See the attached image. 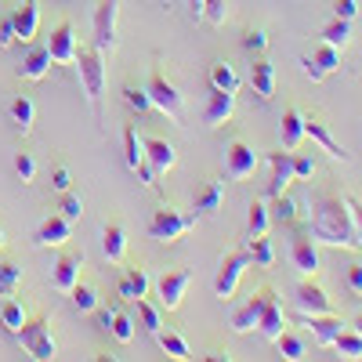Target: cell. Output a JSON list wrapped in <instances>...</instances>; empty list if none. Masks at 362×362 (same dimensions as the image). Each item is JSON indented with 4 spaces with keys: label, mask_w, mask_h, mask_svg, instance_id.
<instances>
[{
    "label": "cell",
    "mask_w": 362,
    "mask_h": 362,
    "mask_svg": "<svg viewBox=\"0 0 362 362\" xmlns=\"http://www.w3.org/2000/svg\"><path fill=\"white\" fill-rule=\"evenodd\" d=\"M308 232L326 247H358V232H355V218L348 196L337 192H319L312 199V218H308Z\"/></svg>",
    "instance_id": "cell-1"
},
{
    "label": "cell",
    "mask_w": 362,
    "mask_h": 362,
    "mask_svg": "<svg viewBox=\"0 0 362 362\" xmlns=\"http://www.w3.org/2000/svg\"><path fill=\"white\" fill-rule=\"evenodd\" d=\"M15 337H18V344L25 348V355H29V358L51 362V358L58 355V341H54V334H51V322H47V315L25 319V326L18 329Z\"/></svg>",
    "instance_id": "cell-2"
},
{
    "label": "cell",
    "mask_w": 362,
    "mask_h": 362,
    "mask_svg": "<svg viewBox=\"0 0 362 362\" xmlns=\"http://www.w3.org/2000/svg\"><path fill=\"white\" fill-rule=\"evenodd\" d=\"M105 51L98 47H76V69H80V83H83V95L87 102L98 109V98L105 90Z\"/></svg>",
    "instance_id": "cell-3"
},
{
    "label": "cell",
    "mask_w": 362,
    "mask_h": 362,
    "mask_svg": "<svg viewBox=\"0 0 362 362\" xmlns=\"http://www.w3.org/2000/svg\"><path fill=\"white\" fill-rule=\"evenodd\" d=\"M148 98H153V109H160L170 124L185 127V98H181V90L174 80H167L163 73H153V80H148Z\"/></svg>",
    "instance_id": "cell-4"
},
{
    "label": "cell",
    "mask_w": 362,
    "mask_h": 362,
    "mask_svg": "<svg viewBox=\"0 0 362 362\" xmlns=\"http://www.w3.org/2000/svg\"><path fill=\"white\" fill-rule=\"evenodd\" d=\"M189 228H196V214H185V210H174V206H160L153 221H148V235L160 239V243H177Z\"/></svg>",
    "instance_id": "cell-5"
},
{
    "label": "cell",
    "mask_w": 362,
    "mask_h": 362,
    "mask_svg": "<svg viewBox=\"0 0 362 362\" xmlns=\"http://www.w3.org/2000/svg\"><path fill=\"white\" fill-rule=\"evenodd\" d=\"M247 264H250L247 250H232V254H225V257H221L218 276H214V297H218V300H232V293H235L239 279H243Z\"/></svg>",
    "instance_id": "cell-6"
},
{
    "label": "cell",
    "mask_w": 362,
    "mask_h": 362,
    "mask_svg": "<svg viewBox=\"0 0 362 362\" xmlns=\"http://www.w3.org/2000/svg\"><path fill=\"white\" fill-rule=\"evenodd\" d=\"M192 283V272L189 268H167L163 276L156 279V293H160V305L167 312H174L181 300H185V290Z\"/></svg>",
    "instance_id": "cell-7"
},
{
    "label": "cell",
    "mask_w": 362,
    "mask_h": 362,
    "mask_svg": "<svg viewBox=\"0 0 362 362\" xmlns=\"http://www.w3.org/2000/svg\"><path fill=\"white\" fill-rule=\"evenodd\" d=\"M293 305L300 315H322V312H334V300H329V293L308 276L305 283H297L293 290Z\"/></svg>",
    "instance_id": "cell-8"
},
{
    "label": "cell",
    "mask_w": 362,
    "mask_h": 362,
    "mask_svg": "<svg viewBox=\"0 0 362 362\" xmlns=\"http://www.w3.org/2000/svg\"><path fill=\"white\" fill-rule=\"evenodd\" d=\"M290 261H293L297 272L315 276V272L322 268V261H319V239H315L312 232H297V235L290 239Z\"/></svg>",
    "instance_id": "cell-9"
},
{
    "label": "cell",
    "mask_w": 362,
    "mask_h": 362,
    "mask_svg": "<svg viewBox=\"0 0 362 362\" xmlns=\"http://www.w3.org/2000/svg\"><path fill=\"white\" fill-rule=\"evenodd\" d=\"M116 18H119V0H98V8H95V47L98 51L116 47Z\"/></svg>",
    "instance_id": "cell-10"
},
{
    "label": "cell",
    "mask_w": 362,
    "mask_h": 362,
    "mask_svg": "<svg viewBox=\"0 0 362 362\" xmlns=\"http://www.w3.org/2000/svg\"><path fill=\"white\" fill-rule=\"evenodd\" d=\"M76 47H80V37H76L73 22H58V25L51 29V40H47L51 62H58V66H73V62H76Z\"/></svg>",
    "instance_id": "cell-11"
},
{
    "label": "cell",
    "mask_w": 362,
    "mask_h": 362,
    "mask_svg": "<svg viewBox=\"0 0 362 362\" xmlns=\"http://www.w3.org/2000/svg\"><path fill=\"white\" fill-rule=\"evenodd\" d=\"M300 66H305V73H308V80H312V83H319V80H326L329 73H337V69H341V47L319 44L312 54L300 58Z\"/></svg>",
    "instance_id": "cell-12"
},
{
    "label": "cell",
    "mask_w": 362,
    "mask_h": 362,
    "mask_svg": "<svg viewBox=\"0 0 362 362\" xmlns=\"http://www.w3.org/2000/svg\"><path fill=\"white\" fill-rule=\"evenodd\" d=\"M257 170V153H254V145H247V141H232L228 148H225V174L232 177V181H243V177H250Z\"/></svg>",
    "instance_id": "cell-13"
},
{
    "label": "cell",
    "mask_w": 362,
    "mask_h": 362,
    "mask_svg": "<svg viewBox=\"0 0 362 362\" xmlns=\"http://www.w3.org/2000/svg\"><path fill=\"white\" fill-rule=\"evenodd\" d=\"M8 15H11V25H15V40L29 44V40L37 37V29H40V8H37V0H18Z\"/></svg>",
    "instance_id": "cell-14"
},
{
    "label": "cell",
    "mask_w": 362,
    "mask_h": 362,
    "mask_svg": "<svg viewBox=\"0 0 362 362\" xmlns=\"http://www.w3.org/2000/svg\"><path fill=\"white\" fill-rule=\"evenodd\" d=\"M283 305H279V297L272 286H264V305H261V319H257V329H261V337L264 341H276L283 334Z\"/></svg>",
    "instance_id": "cell-15"
},
{
    "label": "cell",
    "mask_w": 362,
    "mask_h": 362,
    "mask_svg": "<svg viewBox=\"0 0 362 362\" xmlns=\"http://www.w3.org/2000/svg\"><path fill=\"white\" fill-rule=\"evenodd\" d=\"M232 112H235V90H214V87H210V98H206V109H203L206 127L228 124Z\"/></svg>",
    "instance_id": "cell-16"
},
{
    "label": "cell",
    "mask_w": 362,
    "mask_h": 362,
    "mask_svg": "<svg viewBox=\"0 0 362 362\" xmlns=\"http://www.w3.org/2000/svg\"><path fill=\"white\" fill-rule=\"evenodd\" d=\"M73 235V221L69 218H62V214H51L37 232H33V247H62L66 243V239Z\"/></svg>",
    "instance_id": "cell-17"
},
{
    "label": "cell",
    "mask_w": 362,
    "mask_h": 362,
    "mask_svg": "<svg viewBox=\"0 0 362 362\" xmlns=\"http://www.w3.org/2000/svg\"><path fill=\"white\" fill-rule=\"evenodd\" d=\"M268 163H272L268 196L276 199V196H283V192L290 189V181H293V153H290V148H286V153H272V156H268Z\"/></svg>",
    "instance_id": "cell-18"
},
{
    "label": "cell",
    "mask_w": 362,
    "mask_h": 362,
    "mask_svg": "<svg viewBox=\"0 0 362 362\" xmlns=\"http://www.w3.org/2000/svg\"><path fill=\"white\" fill-rule=\"evenodd\" d=\"M80 268H83V254H62L54 261V268H51V283L62 293H69L80 283Z\"/></svg>",
    "instance_id": "cell-19"
},
{
    "label": "cell",
    "mask_w": 362,
    "mask_h": 362,
    "mask_svg": "<svg viewBox=\"0 0 362 362\" xmlns=\"http://www.w3.org/2000/svg\"><path fill=\"white\" fill-rule=\"evenodd\" d=\"M141 141H145V163L153 167L156 174L174 170L177 153H174V145H170V141H163V138H141Z\"/></svg>",
    "instance_id": "cell-20"
},
{
    "label": "cell",
    "mask_w": 362,
    "mask_h": 362,
    "mask_svg": "<svg viewBox=\"0 0 362 362\" xmlns=\"http://www.w3.org/2000/svg\"><path fill=\"white\" fill-rule=\"evenodd\" d=\"M250 87H254V95L261 102H272V95H276V66L268 62V58H254V66H250Z\"/></svg>",
    "instance_id": "cell-21"
},
{
    "label": "cell",
    "mask_w": 362,
    "mask_h": 362,
    "mask_svg": "<svg viewBox=\"0 0 362 362\" xmlns=\"http://www.w3.org/2000/svg\"><path fill=\"white\" fill-rule=\"evenodd\" d=\"M305 326L312 329L315 344H322V348L334 344V341H337V334L344 329V322H341L334 312H322V315H305Z\"/></svg>",
    "instance_id": "cell-22"
},
{
    "label": "cell",
    "mask_w": 362,
    "mask_h": 362,
    "mask_svg": "<svg viewBox=\"0 0 362 362\" xmlns=\"http://www.w3.org/2000/svg\"><path fill=\"white\" fill-rule=\"evenodd\" d=\"M305 134L322 148V153H329L334 160H348V153H344V145H337V138L329 134V127L322 124V119H315V116H305Z\"/></svg>",
    "instance_id": "cell-23"
},
{
    "label": "cell",
    "mask_w": 362,
    "mask_h": 362,
    "mask_svg": "<svg viewBox=\"0 0 362 362\" xmlns=\"http://www.w3.org/2000/svg\"><path fill=\"white\" fill-rule=\"evenodd\" d=\"M51 73V51L47 44L44 47H29L25 58H22V66H18V76L22 80H44Z\"/></svg>",
    "instance_id": "cell-24"
},
{
    "label": "cell",
    "mask_w": 362,
    "mask_h": 362,
    "mask_svg": "<svg viewBox=\"0 0 362 362\" xmlns=\"http://www.w3.org/2000/svg\"><path fill=\"white\" fill-rule=\"evenodd\" d=\"M261 305H264V290H257L250 300L239 312H232L228 326L235 329V334H250V329H257V319H261Z\"/></svg>",
    "instance_id": "cell-25"
},
{
    "label": "cell",
    "mask_w": 362,
    "mask_h": 362,
    "mask_svg": "<svg viewBox=\"0 0 362 362\" xmlns=\"http://www.w3.org/2000/svg\"><path fill=\"white\" fill-rule=\"evenodd\" d=\"M279 138H283V148H290V153H293V148L300 145V138H305V112L290 105V109L283 112V124H279Z\"/></svg>",
    "instance_id": "cell-26"
},
{
    "label": "cell",
    "mask_w": 362,
    "mask_h": 362,
    "mask_svg": "<svg viewBox=\"0 0 362 362\" xmlns=\"http://www.w3.org/2000/svg\"><path fill=\"white\" fill-rule=\"evenodd\" d=\"M145 293H148V272H145L141 264L127 268L124 279H119V297H124V300H138V297H145Z\"/></svg>",
    "instance_id": "cell-27"
},
{
    "label": "cell",
    "mask_w": 362,
    "mask_h": 362,
    "mask_svg": "<svg viewBox=\"0 0 362 362\" xmlns=\"http://www.w3.org/2000/svg\"><path fill=\"white\" fill-rule=\"evenodd\" d=\"M102 250H105L109 261H124V254H127V232H124V225H105L102 228Z\"/></svg>",
    "instance_id": "cell-28"
},
{
    "label": "cell",
    "mask_w": 362,
    "mask_h": 362,
    "mask_svg": "<svg viewBox=\"0 0 362 362\" xmlns=\"http://www.w3.org/2000/svg\"><path fill=\"white\" fill-rule=\"evenodd\" d=\"M124 163L131 170H141L145 167V141L138 138V127L134 124L124 127Z\"/></svg>",
    "instance_id": "cell-29"
},
{
    "label": "cell",
    "mask_w": 362,
    "mask_h": 362,
    "mask_svg": "<svg viewBox=\"0 0 362 362\" xmlns=\"http://www.w3.org/2000/svg\"><path fill=\"white\" fill-rule=\"evenodd\" d=\"M8 112H11V119H15V127H18L22 134H29V131H33V119H37V105H33V98H25V95L11 98Z\"/></svg>",
    "instance_id": "cell-30"
},
{
    "label": "cell",
    "mask_w": 362,
    "mask_h": 362,
    "mask_svg": "<svg viewBox=\"0 0 362 362\" xmlns=\"http://www.w3.org/2000/svg\"><path fill=\"white\" fill-rule=\"evenodd\" d=\"M221 199H225V181H206V185L199 189V196H196V210L199 214H214V210L221 206Z\"/></svg>",
    "instance_id": "cell-31"
},
{
    "label": "cell",
    "mask_w": 362,
    "mask_h": 362,
    "mask_svg": "<svg viewBox=\"0 0 362 362\" xmlns=\"http://www.w3.org/2000/svg\"><path fill=\"white\" fill-rule=\"evenodd\" d=\"M348 40H351V22H348V18H337V15H334V22H326V25H322V44L344 51Z\"/></svg>",
    "instance_id": "cell-32"
},
{
    "label": "cell",
    "mask_w": 362,
    "mask_h": 362,
    "mask_svg": "<svg viewBox=\"0 0 362 362\" xmlns=\"http://www.w3.org/2000/svg\"><path fill=\"white\" fill-rule=\"evenodd\" d=\"M247 257H250L257 268H272V261H276V247H272V239H268V235H250Z\"/></svg>",
    "instance_id": "cell-33"
},
{
    "label": "cell",
    "mask_w": 362,
    "mask_h": 362,
    "mask_svg": "<svg viewBox=\"0 0 362 362\" xmlns=\"http://www.w3.org/2000/svg\"><path fill=\"white\" fill-rule=\"evenodd\" d=\"M0 322H4L8 334H18V329L25 326V308L15 297H4V305H0Z\"/></svg>",
    "instance_id": "cell-34"
},
{
    "label": "cell",
    "mask_w": 362,
    "mask_h": 362,
    "mask_svg": "<svg viewBox=\"0 0 362 362\" xmlns=\"http://www.w3.org/2000/svg\"><path fill=\"white\" fill-rule=\"evenodd\" d=\"M22 286V264L18 261H0V297H11Z\"/></svg>",
    "instance_id": "cell-35"
},
{
    "label": "cell",
    "mask_w": 362,
    "mask_h": 362,
    "mask_svg": "<svg viewBox=\"0 0 362 362\" xmlns=\"http://www.w3.org/2000/svg\"><path fill=\"white\" fill-rule=\"evenodd\" d=\"M210 87L214 90H239V76L228 62H214L210 66Z\"/></svg>",
    "instance_id": "cell-36"
},
{
    "label": "cell",
    "mask_w": 362,
    "mask_h": 362,
    "mask_svg": "<svg viewBox=\"0 0 362 362\" xmlns=\"http://www.w3.org/2000/svg\"><path fill=\"white\" fill-rule=\"evenodd\" d=\"M329 348H337L344 358H362V334H358L355 326H351V329H341L337 341L329 344Z\"/></svg>",
    "instance_id": "cell-37"
},
{
    "label": "cell",
    "mask_w": 362,
    "mask_h": 362,
    "mask_svg": "<svg viewBox=\"0 0 362 362\" xmlns=\"http://www.w3.org/2000/svg\"><path fill=\"white\" fill-rule=\"evenodd\" d=\"M156 341H160V348H163L170 358H181V362H185V358H192V348H189V341H185V337H177V334H170V329H167V334L160 329V334H156Z\"/></svg>",
    "instance_id": "cell-38"
},
{
    "label": "cell",
    "mask_w": 362,
    "mask_h": 362,
    "mask_svg": "<svg viewBox=\"0 0 362 362\" xmlns=\"http://www.w3.org/2000/svg\"><path fill=\"white\" fill-rule=\"evenodd\" d=\"M134 305H138V319H141V326L148 329V334H160V329H163V319H160V308L153 305V300H145V297H138L134 300Z\"/></svg>",
    "instance_id": "cell-39"
},
{
    "label": "cell",
    "mask_w": 362,
    "mask_h": 362,
    "mask_svg": "<svg viewBox=\"0 0 362 362\" xmlns=\"http://www.w3.org/2000/svg\"><path fill=\"white\" fill-rule=\"evenodd\" d=\"M276 348H279V355L290 358V362H297V358H305V355H308V344L300 341V337H293V334H286V329L276 337Z\"/></svg>",
    "instance_id": "cell-40"
},
{
    "label": "cell",
    "mask_w": 362,
    "mask_h": 362,
    "mask_svg": "<svg viewBox=\"0 0 362 362\" xmlns=\"http://www.w3.org/2000/svg\"><path fill=\"white\" fill-rule=\"evenodd\" d=\"M268 221H272L268 206L264 203H250V210H247V232L250 235H264L268 232Z\"/></svg>",
    "instance_id": "cell-41"
},
{
    "label": "cell",
    "mask_w": 362,
    "mask_h": 362,
    "mask_svg": "<svg viewBox=\"0 0 362 362\" xmlns=\"http://www.w3.org/2000/svg\"><path fill=\"white\" fill-rule=\"evenodd\" d=\"M272 218H276L279 225H293V221L300 218V214H297V199H293V196H286V192H283V196H276V206H272Z\"/></svg>",
    "instance_id": "cell-42"
},
{
    "label": "cell",
    "mask_w": 362,
    "mask_h": 362,
    "mask_svg": "<svg viewBox=\"0 0 362 362\" xmlns=\"http://www.w3.org/2000/svg\"><path fill=\"white\" fill-rule=\"evenodd\" d=\"M69 293H73V305H76L80 312H95V308H98V290L90 286V283H76Z\"/></svg>",
    "instance_id": "cell-43"
},
{
    "label": "cell",
    "mask_w": 362,
    "mask_h": 362,
    "mask_svg": "<svg viewBox=\"0 0 362 362\" xmlns=\"http://www.w3.org/2000/svg\"><path fill=\"white\" fill-rule=\"evenodd\" d=\"M124 102H127L134 112H148V109H153V98H148V90L138 87V83H127V87H124Z\"/></svg>",
    "instance_id": "cell-44"
},
{
    "label": "cell",
    "mask_w": 362,
    "mask_h": 362,
    "mask_svg": "<svg viewBox=\"0 0 362 362\" xmlns=\"http://www.w3.org/2000/svg\"><path fill=\"white\" fill-rule=\"evenodd\" d=\"M199 18H206L210 25H225V18H228V0H203V15Z\"/></svg>",
    "instance_id": "cell-45"
},
{
    "label": "cell",
    "mask_w": 362,
    "mask_h": 362,
    "mask_svg": "<svg viewBox=\"0 0 362 362\" xmlns=\"http://www.w3.org/2000/svg\"><path fill=\"white\" fill-rule=\"evenodd\" d=\"M58 210H62V218H69V221H80V214H83V199L76 196V192H62V199H58Z\"/></svg>",
    "instance_id": "cell-46"
},
{
    "label": "cell",
    "mask_w": 362,
    "mask_h": 362,
    "mask_svg": "<svg viewBox=\"0 0 362 362\" xmlns=\"http://www.w3.org/2000/svg\"><path fill=\"white\" fill-rule=\"evenodd\" d=\"M109 329H112V337H116L119 344H131V341H134V322H131L127 315H119V312L112 315V326H109Z\"/></svg>",
    "instance_id": "cell-47"
},
{
    "label": "cell",
    "mask_w": 362,
    "mask_h": 362,
    "mask_svg": "<svg viewBox=\"0 0 362 362\" xmlns=\"http://www.w3.org/2000/svg\"><path fill=\"white\" fill-rule=\"evenodd\" d=\"M15 174L22 177V185H29V181L37 177V160L29 156V153H18V156H15Z\"/></svg>",
    "instance_id": "cell-48"
},
{
    "label": "cell",
    "mask_w": 362,
    "mask_h": 362,
    "mask_svg": "<svg viewBox=\"0 0 362 362\" xmlns=\"http://www.w3.org/2000/svg\"><path fill=\"white\" fill-rule=\"evenodd\" d=\"M243 47H247L250 54H264L268 33H264V29H247V33H243Z\"/></svg>",
    "instance_id": "cell-49"
},
{
    "label": "cell",
    "mask_w": 362,
    "mask_h": 362,
    "mask_svg": "<svg viewBox=\"0 0 362 362\" xmlns=\"http://www.w3.org/2000/svg\"><path fill=\"white\" fill-rule=\"evenodd\" d=\"M315 174V160L305 153H293V181H308Z\"/></svg>",
    "instance_id": "cell-50"
},
{
    "label": "cell",
    "mask_w": 362,
    "mask_h": 362,
    "mask_svg": "<svg viewBox=\"0 0 362 362\" xmlns=\"http://www.w3.org/2000/svg\"><path fill=\"white\" fill-rule=\"evenodd\" d=\"M344 286H348L351 297H362V264H358V261L348 264V272H344Z\"/></svg>",
    "instance_id": "cell-51"
},
{
    "label": "cell",
    "mask_w": 362,
    "mask_h": 362,
    "mask_svg": "<svg viewBox=\"0 0 362 362\" xmlns=\"http://www.w3.org/2000/svg\"><path fill=\"white\" fill-rule=\"evenodd\" d=\"M51 185H54L58 192H66V189L73 185V174H69V167H54V170H51Z\"/></svg>",
    "instance_id": "cell-52"
},
{
    "label": "cell",
    "mask_w": 362,
    "mask_h": 362,
    "mask_svg": "<svg viewBox=\"0 0 362 362\" xmlns=\"http://www.w3.org/2000/svg\"><path fill=\"white\" fill-rule=\"evenodd\" d=\"M334 15L351 22V18L358 15V0H334Z\"/></svg>",
    "instance_id": "cell-53"
},
{
    "label": "cell",
    "mask_w": 362,
    "mask_h": 362,
    "mask_svg": "<svg viewBox=\"0 0 362 362\" xmlns=\"http://www.w3.org/2000/svg\"><path fill=\"white\" fill-rule=\"evenodd\" d=\"M15 44V25H11V15L0 18V47H11Z\"/></svg>",
    "instance_id": "cell-54"
},
{
    "label": "cell",
    "mask_w": 362,
    "mask_h": 362,
    "mask_svg": "<svg viewBox=\"0 0 362 362\" xmlns=\"http://www.w3.org/2000/svg\"><path fill=\"white\" fill-rule=\"evenodd\" d=\"M348 206H351V218H355V232H358V250H362V203L348 196Z\"/></svg>",
    "instance_id": "cell-55"
},
{
    "label": "cell",
    "mask_w": 362,
    "mask_h": 362,
    "mask_svg": "<svg viewBox=\"0 0 362 362\" xmlns=\"http://www.w3.org/2000/svg\"><path fill=\"white\" fill-rule=\"evenodd\" d=\"M95 312H98V326H102V329H109V326H112V315H116V312H112V308H95Z\"/></svg>",
    "instance_id": "cell-56"
},
{
    "label": "cell",
    "mask_w": 362,
    "mask_h": 362,
    "mask_svg": "<svg viewBox=\"0 0 362 362\" xmlns=\"http://www.w3.org/2000/svg\"><path fill=\"white\" fill-rule=\"evenodd\" d=\"M228 358H232V355H228V351H218V348L206 355V362H228Z\"/></svg>",
    "instance_id": "cell-57"
},
{
    "label": "cell",
    "mask_w": 362,
    "mask_h": 362,
    "mask_svg": "<svg viewBox=\"0 0 362 362\" xmlns=\"http://www.w3.org/2000/svg\"><path fill=\"white\" fill-rule=\"evenodd\" d=\"M189 8H192V18L199 22V15H203V0H189Z\"/></svg>",
    "instance_id": "cell-58"
},
{
    "label": "cell",
    "mask_w": 362,
    "mask_h": 362,
    "mask_svg": "<svg viewBox=\"0 0 362 362\" xmlns=\"http://www.w3.org/2000/svg\"><path fill=\"white\" fill-rule=\"evenodd\" d=\"M355 329H358V334H362V312H358V319H355Z\"/></svg>",
    "instance_id": "cell-59"
},
{
    "label": "cell",
    "mask_w": 362,
    "mask_h": 362,
    "mask_svg": "<svg viewBox=\"0 0 362 362\" xmlns=\"http://www.w3.org/2000/svg\"><path fill=\"white\" fill-rule=\"evenodd\" d=\"M4 243H8V239H4V228H0V250H4Z\"/></svg>",
    "instance_id": "cell-60"
}]
</instances>
